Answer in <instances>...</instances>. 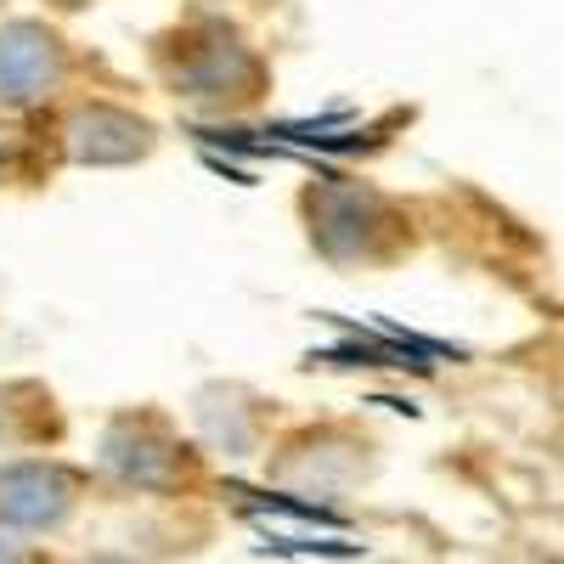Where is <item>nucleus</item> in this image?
Returning a JSON list of instances; mask_svg holds the SVG:
<instances>
[{"label":"nucleus","instance_id":"3","mask_svg":"<svg viewBox=\"0 0 564 564\" xmlns=\"http://www.w3.org/2000/svg\"><path fill=\"white\" fill-rule=\"evenodd\" d=\"M68 148L85 164H130L153 148V130L119 108H85L68 119Z\"/></svg>","mask_w":564,"mask_h":564},{"label":"nucleus","instance_id":"4","mask_svg":"<svg viewBox=\"0 0 564 564\" xmlns=\"http://www.w3.org/2000/svg\"><path fill=\"white\" fill-rule=\"evenodd\" d=\"M108 463L119 468L124 480H135V486H170L175 480V457L164 452V446H153V441H130L124 430L108 441Z\"/></svg>","mask_w":564,"mask_h":564},{"label":"nucleus","instance_id":"2","mask_svg":"<svg viewBox=\"0 0 564 564\" xmlns=\"http://www.w3.org/2000/svg\"><path fill=\"white\" fill-rule=\"evenodd\" d=\"M74 502V480L52 463H18L0 475V520L7 525H57Z\"/></svg>","mask_w":564,"mask_h":564},{"label":"nucleus","instance_id":"6","mask_svg":"<svg viewBox=\"0 0 564 564\" xmlns=\"http://www.w3.org/2000/svg\"><path fill=\"white\" fill-rule=\"evenodd\" d=\"M97 564H113V558H97Z\"/></svg>","mask_w":564,"mask_h":564},{"label":"nucleus","instance_id":"1","mask_svg":"<svg viewBox=\"0 0 564 564\" xmlns=\"http://www.w3.org/2000/svg\"><path fill=\"white\" fill-rule=\"evenodd\" d=\"M63 79V45L40 23L0 29V102H34Z\"/></svg>","mask_w":564,"mask_h":564},{"label":"nucleus","instance_id":"5","mask_svg":"<svg viewBox=\"0 0 564 564\" xmlns=\"http://www.w3.org/2000/svg\"><path fill=\"white\" fill-rule=\"evenodd\" d=\"M0 564H23V547H18L7 531H0Z\"/></svg>","mask_w":564,"mask_h":564}]
</instances>
